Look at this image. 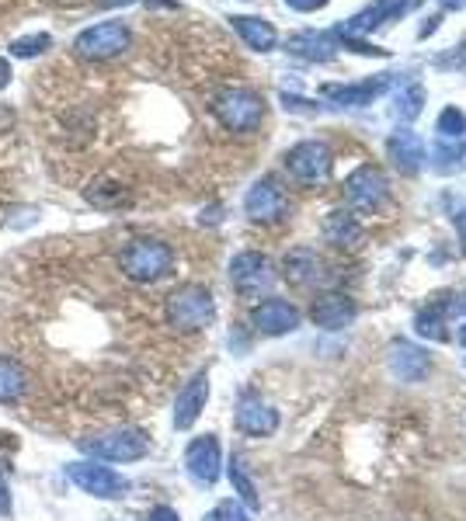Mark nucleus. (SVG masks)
Instances as JSON below:
<instances>
[{
	"label": "nucleus",
	"mask_w": 466,
	"mask_h": 521,
	"mask_svg": "<svg viewBox=\"0 0 466 521\" xmlns=\"http://www.w3.org/2000/svg\"><path fill=\"white\" fill-rule=\"evenodd\" d=\"M119 268H122V275L133 278V282L154 285L160 278L171 275L174 251L157 237H136L119 251Z\"/></svg>",
	"instance_id": "1"
},
{
	"label": "nucleus",
	"mask_w": 466,
	"mask_h": 521,
	"mask_svg": "<svg viewBox=\"0 0 466 521\" xmlns=\"http://www.w3.org/2000/svg\"><path fill=\"white\" fill-rule=\"evenodd\" d=\"M164 317H167V324L174 330H181V334H195V330H206L216 320V299L206 285L188 282L167 296Z\"/></svg>",
	"instance_id": "2"
},
{
	"label": "nucleus",
	"mask_w": 466,
	"mask_h": 521,
	"mask_svg": "<svg viewBox=\"0 0 466 521\" xmlns=\"http://www.w3.org/2000/svg\"><path fill=\"white\" fill-rule=\"evenodd\" d=\"M77 449L84 452L87 459H98V462H140L150 452V438L143 435L140 428H115L105 431V435H94V438H80Z\"/></svg>",
	"instance_id": "3"
},
{
	"label": "nucleus",
	"mask_w": 466,
	"mask_h": 521,
	"mask_svg": "<svg viewBox=\"0 0 466 521\" xmlns=\"http://www.w3.org/2000/svg\"><path fill=\"white\" fill-rule=\"evenodd\" d=\"M129 46H133V28L126 21H98L74 39V53L87 63L119 60Z\"/></svg>",
	"instance_id": "4"
},
{
	"label": "nucleus",
	"mask_w": 466,
	"mask_h": 521,
	"mask_svg": "<svg viewBox=\"0 0 466 521\" xmlns=\"http://www.w3.org/2000/svg\"><path fill=\"white\" fill-rule=\"evenodd\" d=\"M213 112L216 119L223 122V129L244 136V132H254L261 126V119H265V101H261V94L247 91V87H227V91L216 94Z\"/></svg>",
	"instance_id": "5"
},
{
	"label": "nucleus",
	"mask_w": 466,
	"mask_h": 521,
	"mask_svg": "<svg viewBox=\"0 0 466 521\" xmlns=\"http://www.w3.org/2000/svg\"><path fill=\"white\" fill-rule=\"evenodd\" d=\"M67 480L74 483L77 490L84 494L98 497V501H115V497H126L129 494V480L112 469L108 462H98V459H80V462H70L67 466Z\"/></svg>",
	"instance_id": "6"
},
{
	"label": "nucleus",
	"mask_w": 466,
	"mask_h": 521,
	"mask_svg": "<svg viewBox=\"0 0 466 521\" xmlns=\"http://www.w3.org/2000/svg\"><path fill=\"white\" fill-rule=\"evenodd\" d=\"M230 285L237 289V296L261 299L275 285L272 261L258 251H240L237 258L230 261Z\"/></svg>",
	"instance_id": "7"
},
{
	"label": "nucleus",
	"mask_w": 466,
	"mask_h": 521,
	"mask_svg": "<svg viewBox=\"0 0 466 521\" xmlns=\"http://www.w3.org/2000/svg\"><path fill=\"white\" fill-rule=\"evenodd\" d=\"M244 212L251 223H279V219H286V212H289V198L275 178H261L247 188Z\"/></svg>",
	"instance_id": "8"
},
{
	"label": "nucleus",
	"mask_w": 466,
	"mask_h": 521,
	"mask_svg": "<svg viewBox=\"0 0 466 521\" xmlns=\"http://www.w3.org/2000/svg\"><path fill=\"white\" fill-rule=\"evenodd\" d=\"M185 473L192 476L199 487H213L223 473V449L216 435H199L188 442L185 449Z\"/></svg>",
	"instance_id": "9"
},
{
	"label": "nucleus",
	"mask_w": 466,
	"mask_h": 521,
	"mask_svg": "<svg viewBox=\"0 0 466 521\" xmlns=\"http://www.w3.org/2000/svg\"><path fill=\"white\" fill-rule=\"evenodd\" d=\"M286 171L293 174L303 185H317L331 174V150L317 139H307V143H296L293 150L286 153Z\"/></svg>",
	"instance_id": "10"
},
{
	"label": "nucleus",
	"mask_w": 466,
	"mask_h": 521,
	"mask_svg": "<svg viewBox=\"0 0 466 521\" xmlns=\"http://www.w3.org/2000/svg\"><path fill=\"white\" fill-rule=\"evenodd\" d=\"M345 198L359 212H380L383 202H387V178L376 167H359V171L348 174Z\"/></svg>",
	"instance_id": "11"
},
{
	"label": "nucleus",
	"mask_w": 466,
	"mask_h": 521,
	"mask_svg": "<svg viewBox=\"0 0 466 521\" xmlns=\"http://www.w3.org/2000/svg\"><path fill=\"white\" fill-rule=\"evenodd\" d=\"M251 324L258 334L265 337H282V334H293L300 327V310L286 299H265L251 310Z\"/></svg>",
	"instance_id": "12"
},
{
	"label": "nucleus",
	"mask_w": 466,
	"mask_h": 521,
	"mask_svg": "<svg viewBox=\"0 0 466 521\" xmlns=\"http://www.w3.org/2000/svg\"><path fill=\"white\" fill-rule=\"evenodd\" d=\"M206 400H209V372L202 369L188 379L185 390H181L178 400H174V428L178 431L192 428V424L202 417V410H206Z\"/></svg>",
	"instance_id": "13"
},
{
	"label": "nucleus",
	"mask_w": 466,
	"mask_h": 521,
	"mask_svg": "<svg viewBox=\"0 0 466 521\" xmlns=\"http://www.w3.org/2000/svg\"><path fill=\"white\" fill-rule=\"evenodd\" d=\"M233 421H237V428L251 438H268V435H275V428H279V414L254 393L240 396L237 417H233Z\"/></svg>",
	"instance_id": "14"
},
{
	"label": "nucleus",
	"mask_w": 466,
	"mask_h": 521,
	"mask_svg": "<svg viewBox=\"0 0 466 521\" xmlns=\"http://www.w3.org/2000/svg\"><path fill=\"white\" fill-rule=\"evenodd\" d=\"M390 372L400 379V383H421L428 376V355L411 341H393L390 344V355H387Z\"/></svg>",
	"instance_id": "15"
},
{
	"label": "nucleus",
	"mask_w": 466,
	"mask_h": 521,
	"mask_svg": "<svg viewBox=\"0 0 466 521\" xmlns=\"http://www.w3.org/2000/svg\"><path fill=\"white\" fill-rule=\"evenodd\" d=\"M84 202L101 212H115V209H129V205H133V192L115 178H94L91 185L84 188Z\"/></svg>",
	"instance_id": "16"
},
{
	"label": "nucleus",
	"mask_w": 466,
	"mask_h": 521,
	"mask_svg": "<svg viewBox=\"0 0 466 521\" xmlns=\"http://www.w3.org/2000/svg\"><path fill=\"white\" fill-rule=\"evenodd\" d=\"M387 153H390L393 167H397L400 174H414L421 164H425V143H421V139L414 136V132H407V129L393 132L390 143H387Z\"/></svg>",
	"instance_id": "17"
},
{
	"label": "nucleus",
	"mask_w": 466,
	"mask_h": 521,
	"mask_svg": "<svg viewBox=\"0 0 466 521\" xmlns=\"http://www.w3.org/2000/svg\"><path fill=\"white\" fill-rule=\"evenodd\" d=\"M310 317L320 330H345L355 320V303L345 296H324L320 303H313Z\"/></svg>",
	"instance_id": "18"
},
{
	"label": "nucleus",
	"mask_w": 466,
	"mask_h": 521,
	"mask_svg": "<svg viewBox=\"0 0 466 521\" xmlns=\"http://www.w3.org/2000/svg\"><path fill=\"white\" fill-rule=\"evenodd\" d=\"M28 393V369L11 355H0V403L18 407Z\"/></svg>",
	"instance_id": "19"
},
{
	"label": "nucleus",
	"mask_w": 466,
	"mask_h": 521,
	"mask_svg": "<svg viewBox=\"0 0 466 521\" xmlns=\"http://www.w3.org/2000/svg\"><path fill=\"white\" fill-rule=\"evenodd\" d=\"M230 25H233V32H237L251 49H258V53H268V49H275V39H279V35H275V28L268 25V21L237 14V18H230Z\"/></svg>",
	"instance_id": "20"
},
{
	"label": "nucleus",
	"mask_w": 466,
	"mask_h": 521,
	"mask_svg": "<svg viewBox=\"0 0 466 521\" xmlns=\"http://www.w3.org/2000/svg\"><path fill=\"white\" fill-rule=\"evenodd\" d=\"M324 237H327V244H334V247H355L362 240V226H359V219H355L352 212L338 209V212L327 216Z\"/></svg>",
	"instance_id": "21"
},
{
	"label": "nucleus",
	"mask_w": 466,
	"mask_h": 521,
	"mask_svg": "<svg viewBox=\"0 0 466 521\" xmlns=\"http://www.w3.org/2000/svg\"><path fill=\"white\" fill-rule=\"evenodd\" d=\"M282 271H286V278L293 285H310L320 278V258L307 251V247H296V251H289L282 258Z\"/></svg>",
	"instance_id": "22"
},
{
	"label": "nucleus",
	"mask_w": 466,
	"mask_h": 521,
	"mask_svg": "<svg viewBox=\"0 0 466 521\" xmlns=\"http://www.w3.org/2000/svg\"><path fill=\"white\" fill-rule=\"evenodd\" d=\"M383 84H387V80H366V84H348V87L324 84L320 91H324L327 98L341 101V105H369V101H373L376 94L383 91Z\"/></svg>",
	"instance_id": "23"
},
{
	"label": "nucleus",
	"mask_w": 466,
	"mask_h": 521,
	"mask_svg": "<svg viewBox=\"0 0 466 521\" xmlns=\"http://www.w3.org/2000/svg\"><path fill=\"white\" fill-rule=\"evenodd\" d=\"M230 483H233V490H237V497H240V504L244 508H251V511H258V487H254V480L247 476V469H244V462H240L237 456L230 459Z\"/></svg>",
	"instance_id": "24"
},
{
	"label": "nucleus",
	"mask_w": 466,
	"mask_h": 521,
	"mask_svg": "<svg viewBox=\"0 0 466 521\" xmlns=\"http://www.w3.org/2000/svg\"><path fill=\"white\" fill-rule=\"evenodd\" d=\"M289 53L307 56V60H331L334 46L324 35H293V39H289Z\"/></svg>",
	"instance_id": "25"
},
{
	"label": "nucleus",
	"mask_w": 466,
	"mask_h": 521,
	"mask_svg": "<svg viewBox=\"0 0 466 521\" xmlns=\"http://www.w3.org/2000/svg\"><path fill=\"white\" fill-rule=\"evenodd\" d=\"M414 330H418L421 337H428V341H449L446 320H442V306H428V310H421L418 317H414Z\"/></svg>",
	"instance_id": "26"
},
{
	"label": "nucleus",
	"mask_w": 466,
	"mask_h": 521,
	"mask_svg": "<svg viewBox=\"0 0 466 521\" xmlns=\"http://www.w3.org/2000/svg\"><path fill=\"white\" fill-rule=\"evenodd\" d=\"M49 46H53V39H49L46 32H32V35H21V39H14L7 49H11L14 60H35V56H42Z\"/></svg>",
	"instance_id": "27"
},
{
	"label": "nucleus",
	"mask_w": 466,
	"mask_h": 521,
	"mask_svg": "<svg viewBox=\"0 0 466 521\" xmlns=\"http://www.w3.org/2000/svg\"><path fill=\"white\" fill-rule=\"evenodd\" d=\"M206 521H251V515H247V508L240 501H220L206 515Z\"/></svg>",
	"instance_id": "28"
},
{
	"label": "nucleus",
	"mask_w": 466,
	"mask_h": 521,
	"mask_svg": "<svg viewBox=\"0 0 466 521\" xmlns=\"http://www.w3.org/2000/svg\"><path fill=\"white\" fill-rule=\"evenodd\" d=\"M466 132V119H463V112L460 108H446L442 112V119H439V136H446V139H460Z\"/></svg>",
	"instance_id": "29"
},
{
	"label": "nucleus",
	"mask_w": 466,
	"mask_h": 521,
	"mask_svg": "<svg viewBox=\"0 0 466 521\" xmlns=\"http://www.w3.org/2000/svg\"><path fill=\"white\" fill-rule=\"evenodd\" d=\"M421 101H425L421 87H411V91L397 98V115H400V119H414V115L421 112Z\"/></svg>",
	"instance_id": "30"
},
{
	"label": "nucleus",
	"mask_w": 466,
	"mask_h": 521,
	"mask_svg": "<svg viewBox=\"0 0 466 521\" xmlns=\"http://www.w3.org/2000/svg\"><path fill=\"white\" fill-rule=\"evenodd\" d=\"M11 469H7V462L0 459V518H11Z\"/></svg>",
	"instance_id": "31"
},
{
	"label": "nucleus",
	"mask_w": 466,
	"mask_h": 521,
	"mask_svg": "<svg viewBox=\"0 0 466 521\" xmlns=\"http://www.w3.org/2000/svg\"><path fill=\"white\" fill-rule=\"evenodd\" d=\"M147 521H181V518H178V511L174 508H154L147 515Z\"/></svg>",
	"instance_id": "32"
},
{
	"label": "nucleus",
	"mask_w": 466,
	"mask_h": 521,
	"mask_svg": "<svg viewBox=\"0 0 466 521\" xmlns=\"http://www.w3.org/2000/svg\"><path fill=\"white\" fill-rule=\"evenodd\" d=\"M293 11H317V7H324L327 0H286Z\"/></svg>",
	"instance_id": "33"
},
{
	"label": "nucleus",
	"mask_w": 466,
	"mask_h": 521,
	"mask_svg": "<svg viewBox=\"0 0 466 521\" xmlns=\"http://www.w3.org/2000/svg\"><path fill=\"white\" fill-rule=\"evenodd\" d=\"M7 84H11V63L0 60V91H4Z\"/></svg>",
	"instance_id": "34"
},
{
	"label": "nucleus",
	"mask_w": 466,
	"mask_h": 521,
	"mask_svg": "<svg viewBox=\"0 0 466 521\" xmlns=\"http://www.w3.org/2000/svg\"><path fill=\"white\" fill-rule=\"evenodd\" d=\"M456 230H460V240H463V251H466V209L456 212Z\"/></svg>",
	"instance_id": "35"
},
{
	"label": "nucleus",
	"mask_w": 466,
	"mask_h": 521,
	"mask_svg": "<svg viewBox=\"0 0 466 521\" xmlns=\"http://www.w3.org/2000/svg\"><path fill=\"white\" fill-rule=\"evenodd\" d=\"M133 4V0H101V7H126Z\"/></svg>",
	"instance_id": "36"
},
{
	"label": "nucleus",
	"mask_w": 466,
	"mask_h": 521,
	"mask_svg": "<svg viewBox=\"0 0 466 521\" xmlns=\"http://www.w3.org/2000/svg\"><path fill=\"white\" fill-rule=\"evenodd\" d=\"M460 344L466 348V320H463V327H460Z\"/></svg>",
	"instance_id": "37"
}]
</instances>
